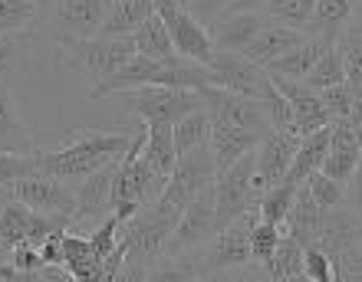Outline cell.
I'll use <instances>...</instances> for the list:
<instances>
[{"instance_id":"1","label":"cell","mask_w":362,"mask_h":282,"mask_svg":"<svg viewBox=\"0 0 362 282\" xmlns=\"http://www.w3.org/2000/svg\"><path fill=\"white\" fill-rule=\"evenodd\" d=\"M135 135L129 132H99V128H69L57 151H40V174L76 184L86 174L112 164L132 148Z\"/></svg>"},{"instance_id":"2","label":"cell","mask_w":362,"mask_h":282,"mask_svg":"<svg viewBox=\"0 0 362 282\" xmlns=\"http://www.w3.org/2000/svg\"><path fill=\"white\" fill-rule=\"evenodd\" d=\"M178 216V210H168L155 200L152 207H142L129 223H122L125 259L119 269V279H148L152 266L162 259L165 243H168Z\"/></svg>"},{"instance_id":"3","label":"cell","mask_w":362,"mask_h":282,"mask_svg":"<svg viewBox=\"0 0 362 282\" xmlns=\"http://www.w3.org/2000/svg\"><path fill=\"white\" fill-rule=\"evenodd\" d=\"M257 220H260V210L247 207L234 223L221 226L211 243L185 253V259L191 266V279H211V276L234 273V269H244V266L254 263L250 259V226Z\"/></svg>"},{"instance_id":"4","label":"cell","mask_w":362,"mask_h":282,"mask_svg":"<svg viewBox=\"0 0 362 282\" xmlns=\"http://www.w3.org/2000/svg\"><path fill=\"white\" fill-rule=\"evenodd\" d=\"M49 39L63 49V59L73 73L86 75L89 82H103L115 69L135 56L132 37H69V33H49Z\"/></svg>"},{"instance_id":"5","label":"cell","mask_w":362,"mask_h":282,"mask_svg":"<svg viewBox=\"0 0 362 282\" xmlns=\"http://www.w3.org/2000/svg\"><path fill=\"white\" fill-rule=\"evenodd\" d=\"M115 95L145 125H175L181 115L204 105L198 89H175V85H139V89H125Z\"/></svg>"},{"instance_id":"6","label":"cell","mask_w":362,"mask_h":282,"mask_svg":"<svg viewBox=\"0 0 362 282\" xmlns=\"http://www.w3.org/2000/svg\"><path fill=\"white\" fill-rule=\"evenodd\" d=\"M214 178H218V164H214V151H211V141H208V145H198V148L178 154L175 171L165 180V190H162V197H158V204L181 214L201 190L214 184Z\"/></svg>"},{"instance_id":"7","label":"cell","mask_w":362,"mask_h":282,"mask_svg":"<svg viewBox=\"0 0 362 282\" xmlns=\"http://www.w3.org/2000/svg\"><path fill=\"white\" fill-rule=\"evenodd\" d=\"M211 73H214V82L230 89L238 95H247V99H257V102H267L270 95L276 92L274 79L260 63L247 59L238 49H214L211 56Z\"/></svg>"},{"instance_id":"8","label":"cell","mask_w":362,"mask_h":282,"mask_svg":"<svg viewBox=\"0 0 362 282\" xmlns=\"http://www.w3.org/2000/svg\"><path fill=\"white\" fill-rule=\"evenodd\" d=\"M218 230L221 223H218V214H214V184H211V188H204L188 207L181 210L162 256H181V253H191V250H201L204 243L214 240Z\"/></svg>"},{"instance_id":"9","label":"cell","mask_w":362,"mask_h":282,"mask_svg":"<svg viewBox=\"0 0 362 282\" xmlns=\"http://www.w3.org/2000/svg\"><path fill=\"white\" fill-rule=\"evenodd\" d=\"M204 99V109L211 112V125H230V128H250V132L267 135L270 132V118L264 102L247 99L224 89V85H201L198 89Z\"/></svg>"},{"instance_id":"10","label":"cell","mask_w":362,"mask_h":282,"mask_svg":"<svg viewBox=\"0 0 362 282\" xmlns=\"http://www.w3.org/2000/svg\"><path fill=\"white\" fill-rule=\"evenodd\" d=\"M254 161H257V148L240 154L234 164H228L224 171H218L214 178V214L218 223L228 226L234 223L247 207H257L250 200V174H254Z\"/></svg>"},{"instance_id":"11","label":"cell","mask_w":362,"mask_h":282,"mask_svg":"<svg viewBox=\"0 0 362 282\" xmlns=\"http://www.w3.org/2000/svg\"><path fill=\"white\" fill-rule=\"evenodd\" d=\"M115 164H103L99 171L86 174L83 180L73 184L76 194V207H73V226L69 230H86V226H99L112 210V178H115Z\"/></svg>"},{"instance_id":"12","label":"cell","mask_w":362,"mask_h":282,"mask_svg":"<svg viewBox=\"0 0 362 282\" xmlns=\"http://www.w3.org/2000/svg\"><path fill=\"white\" fill-rule=\"evenodd\" d=\"M10 190H13V197L20 204H27L37 214H69V220H73L76 194H73L69 180L49 178V174H27V178L13 180Z\"/></svg>"},{"instance_id":"13","label":"cell","mask_w":362,"mask_h":282,"mask_svg":"<svg viewBox=\"0 0 362 282\" xmlns=\"http://www.w3.org/2000/svg\"><path fill=\"white\" fill-rule=\"evenodd\" d=\"M112 0H59L53 17L40 30L47 33H69V37H95L109 17Z\"/></svg>"},{"instance_id":"14","label":"cell","mask_w":362,"mask_h":282,"mask_svg":"<svg viewBox=\"0 0 362 282\" xmlns=\"http://www.w3.org/2000/svg\"><path fill=\"white\" fill-rule=\"evenodd\" d=\"M270 79H274V85L280 89V95L290 102V112H293V132L300 135V138L333 122L329 112H326L323 99H320V92H316L313 85H306L303 79H284V75H270Z\"/></svg>"},{"instance_id":"15","label":"cell","mask_w":362,"mask_h":282,"mask_svg":"<svg viewBox=\"0 0 362 282\" xmlns=\"http://www.w3.org/2000/svg\"><path fill=\"white\" fill-rule=\"evenodd\" d=\"M162 20H165V27H168L175 53L208 66L211 56H214V39H211L208 23H201L188 7H178L175 13H168V17H162Z\"/></svg>"},{"instance_id":"16","label":"cell","mask_w":362,"mask_h":282,"mask_svg":"<svg viewBox=\"0 0 362 282\" xmlns=\"http://www.w3.org/2000/svg\"><path fill=\"white\" fill-rule=\"evenodd\" d=\"M264 23H270L264 10H224L208 23L214 49H244Z\"/></svg>"},{"instance_id":"17","label":"cell","mask_w":362,"mask_h":282,"mask_svg":"<svg viewBox=\"0 0 362 282\" xmlns=\"http://www.w3.org/2000/svg\"><path fill=\"white\" fill-rule=\"evenodd\" d=\"M359 161H362V148H359V138H356L349 118H333L329 122V151H326L320 171H326L329 178L346 184V180L353 178V171L359 168Z\"/></svg>"},{"instance_id":"18","label":"cell","mask_w":362,"mask_h":282,"mask_svg":"<svg viewBox=\"0 0 362 282\" xmlns=\"http://www.w3.org/2000/svg\"><path fill=\"white\" fill-rule=\"evenodd\" d=\"M362 243V226L356 220V214L349 210V204H339V207L323 210V220H320V233H316V243L329 259L339 253H346L349 246Z\"/></svg>"},{"instance_id":"19","label":"cell","mask_w":362,"mask_h":282,"mask_svg":"<svg viewBox=\"0 0 362 282\" xmlns=\"http://www.w3.org/2000/svg\"><path fill=\"white\" fill-rule=\"evenodd\" d=\"M296 145H300V138H293V135H286V132H274V128H270V132L260 138L254 171H257L260 178H264V184H267V188H274L276 180L286 178Z\"/></svg>"},{"instance_id":"20","label":"cell","mask_w":362,"mask_h":282,"mask_svg":"<svg viewBox=\"0 0 362 282\" xmlns=\"http://www.w3.org/2000/svg\"><path fill=\"white\" fill-rule=\"evenodd\" d=\"M303 37H306L303 30L284 27V23H274V20H270V23H264V27L254 33V39H250V43L240 49V53L267 69L274 59H280L284 53H290L296 43H303Z\"/></svg>"},{"instance_id":"21","label":"cell","mask_w":362,"mask_h":282,"mask_svg":"<svg viewBox=\"0 0 362 282\" xmlns=\"http://www.w3.org/2000/svg\"><path fill=\"white\" fill-rule=\"evenodd\" d=\"M320 220H323V207L313 200L306 184H300L293 194V204H290V214H286L284 233L290 240H296L300 246H313L316 233H320Z\"/></svg>"},{"instance_id":"22","label":"cell","mask_w":362,"mask_h":282,"mask_svg":"<svg viewBox=\"0 0 362 282\" xmlns=\"http://www.w3.org/2000/svg\"><path fill=\"white\" fill-rule=\"evenodd\" d=\"M0 151H33V135L20 118L17 95L10 89L7 75L0 79Z\"/></svg>"},{"instance_id":"23","label":"cell","mask_w":362,"mask_h":282,"mask_svg":"<svg viewBox=\"0 0 362 282\" xmlns=\"http://www.w3.org/2000/svg\"><path fill=\"white\" fill-rule=\"evenodd\" d=\"M264 135L260 132H250V128H230V125H211V151H214V164L218 171H224L228 164L247 154L260 145Z\"/></svg>"},{"instance_id":"24","label":"cell","mask_w":362,"mask_h":282,"mask_svg":"<svg viewBox=\"0 0 362 282\" xmlns=\"http://www.w3.org/2000/svg\"><path fill=\"white\" fill-rule=\"evenodd\" d=\"M326 151H329V125H323V128L303 135L300 145H296V151H293V161H290V171H286V180H290V184H303L313 171H320Z\"/></svg>"},{"instance_id":"25","label":"cell","mask_w":362,"mask_h":282,"mask_svg":"<svg viewBox=\"0 0 362 282\" xmlns=\"http://www.w3.org/2000/svg\"><path fill=\"white\" fill-rule=\"evenodd\" d=\"M349 17H353V0H316L306 33L326 43H339V37L349 27Z\"/></svg>"},{"instance_id":"26","label":"cell","mask_w":362,"mask_h":282,"mask_svg":"<svg viewBox=\"0 0 362 282\" xmlns=\"http://www.w3.org/2000/svg\"><path fill=\"white\" fill-rule=\"evenodd\" d=\"M329 47H333V43H326V39L306 33L303 43H296L290 53H284L280 59H274V63L267 66V73L270 75H284V79H303V75L313 69L316 59L323 56Z\"/></svg>"},{"instance_id":"27","label":"cell","mask_w":362,"mask_h":282,"mask_svg":"<svg viewBox=\"0 0 362 282\" xmlns=\"http://www.w3.org/2000/svg\"><path fill=\"white\" fill-rule=\"evenodd\" d=\"M145 125V122H142ZM142 158L152 164L155 174H162L168 180V174L175 171L178 151H175L172 125H145V141H142Z\"/></svg>"},{"instance_id":"28","label":"cell","mask_w":362,"mask_h":282,"mask_svg":"<svg viewBox=\"0 0 362 282\" xmlns=\"http://www.w3.org/2000/svg\"><path fill=\"white\" fill-rule=\"evenodd\" d=\"M155 7L152 0H112L109 17L103 23V37H132V30L142 23L145 17H152Z\"/></svg>"},{"instance_id":"29","label":"cell","mask_w":362,"mask_h":282,"mask_svg":"<svg viewBox=\"0 0 362 282\" xmlns=\"http://www.w3.org/2000/svg\"><path fill=\"white\" fill-rule=\"evenodd\" d=\"M132 39H135V53L142 56H152V59H168L175 56V47H172V37H168V27L158 13L145 17L139 27L132 30Z\"/></svg>"},{"instance_id":"30","label":"cell","mask_w":362,"mask_h":282,"mask_svg":"<svg viewBox=\"0 0 362 282\" xmlns=\"http://www.w3.org/2000/svg\"><path fill=\"white\" fill-rule=\"evenodd\" d=\"M267 279L274 282H293V279H303V246L290 240V236H280L274 256L267 259Z\"/></svg>"},{"instance_id":"31","label":"cell","mask_w":362,"mask_h":282,"mask_svg":"<svg viewBox=\"0 0 362 282\" xmlns=\"http://www.w3.org/2000/svg\"><path fill=\"white\" fill-rule=\"evenodd\" d=\"M172 138H175V151H178V154L198 148V145H208L211 141V112L201 105L194 112L181 115L178 122L172 125Z\"/></svg>"},{"instance_id":"32","label":"cell","mask_w":362,"mask_h":282,"mask_svg":"<svg viewBox=\"0 0 362 282\" xmlns=\"http://www.w3.org/2000/svg\"><path fill=\"white\" fill-rule=\"evenodd\" d=\"M37 0H0V33H37Z\"/></svg>"},{"instance_id":"33","label":"cell","mask_w":362,"mask_h":282,"mask_svg":"<svg viewBox=\"0 0 362 282\" xmlns=\"http://www.w3.org/2000/svg\"><path fill=\"white\" fill-rule=\"evenodd\" d=\"M300 184H290V180H276L274 188L264 190V197L257 200V210H260V220H267V223L280 226V233H284V223H286V214H290V204H293V194Z\"/></svg>"},{"instance_id":"34","label":"cell","mask_w":362,"mask_h":282,"mask_svg":"<svg viewBox=\"0 0 362 282\" xmlns=\"http://www.w3.org/2000/svg\"><path fill=\"white\" fill-rule=\"evenodd\" d=\"M313 7L316 0H264V10L267 13V20H274V23H284V27H293V30H303L310 27V17H313Z\"/></svg>"},{"instance_id":"35","label":"cell","mask_w":362,"mask_h":282,"mask_svg":"<svg viewBox=\"0 0 362 282\" xmlns=\"http://www.w3.org/2000/svg\"><path fill=\"white\" fill-rule=\"evenodd\" d=\"M30 216H33V210L27 204H20L17 197L4 207V214H0V243L7 246V250H13V246H20L27 240Z\"/></svg>"},{"instance_id":"36","label":"cell","mask_w":362,"mask_h":282,"mask_svg":"<svg viewBox=\"0 0 362 282\" xmlns=\"http://www.w3.org/2000/svg\"><path fill=\"white\" fill-rule=\"evenodd\" d=\"M346 79V66H343V53H339V47H329L323 53V56L313 63V69L303 75V82L306 85H313L316 92L320 89H326V85H336V82H343Z\"/></svg>"},{"instance_id":"37","label":"cell","mask_w":362,"mask_h":282,"mask_svg":"<svg viewBox=\"0 0 362 282\" xmlns=\"http://www.w3.org/2000/svg\"><path fill=\"white\" fill-rule=\"evenodd\" d=\"M40 174V151H0V184Z\"/></svg>"},{"instance_id":"38","label":"cell","mask_w":362,"mask_h":282,"mask_svg":"<svg viewBox=\"0 0 362 282\" xmlns=\"http://www.w3.org/2000/svg\"><path fill=\"white\" fill-rule=\"evenodd\" d=\"M303 184H306V190L313 194V200L323 210L346 204V184H343V180H336V178H329L326 171H313V174H310Z\"/></svg>"},{"instance_id":"39","label":"cell","mask_w":362,"mask_h":282,"mask_svg":"<svg viewBox=\"0 0 362 282\" xmlns=\"http://www.w3.org/2000/svg\"><path fill=\"white\" fill-rule=\"evenodd\" d=\"M320 99H323L329 118H346V115L353 112L356 99H362V89H359V85H353L349 79H343V82L320 89Z\"/></svg>"},{"instance_id":"40","label":"cell","mask_w":362,"mask_h":282,"mask_svg":"<svg viewBox=\"0 0 362 282\" xmlns=\"http://www.w3.org/2000/svg\"><path fill=\"white\" fill-rule=\"evenodd\" d=\"M280 226L267 223V220H257V223L250 226V259L257 266H267V259L274 256L276 243H280Z\"/></svg>"},{"instance_id":"41","label":"cell","mask_w":362,"mask_h":282,"mask_svg":"<svg viewBox=\"0 0 362 282\" xmlns=\"http://www.w3.org/2000/svg\"><path fill=\"white\" fill-rule=\"evenodd\" d=\"M33 33H0V79L30 56Z\"/></svg>"},{"instance_id":"42","label":"cell","mask_w":362,"mask_h":282,"mask_svg":"<svg viewBox=\"0 0 362 282\" xmlns=\"http://www.w3.org/2000/svg\"><path fill=\"white\" fill-rule=\"evenodd\" d=\"M336 47H339V53H343L346 79L362 89V33H359V30L346 27V33L339 37V43H336Z\"/></svg>"},{"instance_id":"43","label":"cell","mask_w":362,"mask_h":282,"mask_svg":"<svg viewBox=\"0 0 362 282\" xmlns=\"http://www.w3.org/2000/svg\"><path fill=\"white\" fill-rule=\"evenodd\" d=\"M333 282H362V243L333 256Z\"/></svg>"},{"instance_id":"44","label":"cell","mask_w":362,"mask_h":282,"mask_svg":"<svg viewBox=\"0 0 362 282\" xmlns=\"http://www.w3.org/2000/svg\"><path fill=\"white\" fill-rule=\"evenodd\" d=\"M303 279L333 282V259L320 246H303Z\"/></svg>"},{"instance_id":"45","label":"cell","mask_w":362,"mask_h":282,"mask_svg":"<svg viewBox=\"0 0 362 282\" xmlns=\"http://www.w3.org/2000/svg\"><path fill=\"white\" fill-rule=\"evenodd\" d=\"M119 233H122V223H119L112 214L105 216L103 223H99L93 233H89V243H93V250H95V256H99V259H103V256H109L115 250V243H119Z\"/></svg>"},{"instance_id":"46","label":"cell","mask_w":362,"mask_h":282,"mask_svg":"<svg viewBox=\"0 0 362 282\" xmlns=\"http://www.w3.org/2000/svg\"><path fill=\"white\" fill-rule=\"evenodd\" d=\"M10 259H13V266H17L20 273H23V279L33 282V273H37L40 266H43V259H40V250L37 246H27V243H20L10 250Z\"/></svg>"},{"instance_id":"47","label":"cell","mask_w":362,"mask_h":282,"mask_svg":"<svg viewBox=\"0 0 362 282\" xmlns=\"http://www.w3.org/2000/svg\"><path fill=\"white\" fill-rule=\"evenodd\" d=\"M346 204H349V210L356 214V220L362 226V161H359V168L353 171V178L346 180Z\"/></svg>"},{"instance_id":"48","label":"cell","mask_w":362,"mask_h":282,"mask_svg":"<svg viewBox=\"0 0 362 282\" xmlns=\"http://www.w3.org/2000/svg\"><path fill=\"white\" fill-rule=\"evenodd\" d=\"M230 4H234V0H191L188 10L201 20V23H211V20L218 17V13H224Z\"/></svg>"},{"instance_id":"49","label":"cell","mask_w":362,"mask_h":282,"mask_svg":"<svg viewBox=\"0 0 362 282\" xmlns=\"http://www.w3.org/2000/svg\"><path fill=\"white\" fill-rule=\"evenodd\" d=\"M37 250H40V259H43V263H57V266L66 263V253H63V233L47 236Z\"/></svg>"},{"instance_id":"50","label":"cell","mask_w":362,"mask_h":282,"mask_svg":"<svg viewBox=\"0 0 362 282\" xmlns=\"http://www.w3.org/2000/svg\"><path fill=\"white\" fill-rule=\"evenodd\" d=\"M152 7L158 17H168V13H175L181 7V0H152Z\"/></svg>"},{"instance_id":"51","label":"cell","mask_w":362,"mask_h":282,"mask_svg":"<svg viewBox=\"0 0 362 282\" xmlns=\"http://www.w3.org/2000/svg\"><path fill=\"white\" fill-rule=\"evenodd\" d=\"M59 0H37V10H40V27L47 23L49 17H53V10H57Z\"/></svg>"},{"instance_id":"52","label":"cell","mask_w":362,"mask_h":282,"mask_svg":"<svg viewBox=\"0 0 362 282\" xmlns=\"http://www.w3.org/2000/svg\"><path fill=\"white\" fill-rule=\"evenodd\" d=\"M349 30L362 33V0H353V17H349Z\"/></svg>"},{"instance_id":"53","label":"cell","mask_w":362,"mask_h":282,"mask_svg":"<svg viewBox=\"0 0 362 282\" xmlns=\"http://www.w3.org/2000/svg\"><path fill=\"white\" fill-rule=\"evenodd\" d=\"M257 7H264V0H234L228 10H257Z\"/></svg>"},{"instance_id":"54","label":"cell","mask_w":362,"mask_h":282,"mask_svg":"<svg viewBox=\"0 0 362 282\" xmlns=\"http://www.w3.org/2000/svg\"><path fill=\"white\" fill-rule=\"evenodd\" d=\"M10 200H13V190H10V184H0V214H4V207H7Z\"/></svg>"},{"instance_id":"55","label":"cell","mask_w":362,"mask_h":282,"mask_svg":"<svg viewBox=\"0 0 362 282\" xmlns=\"http://www.w3.org/2000/svg\"><path fill=\"white\" fill-rule=\"evenodd\" d=\"M4 253H10V250H7V246H4V243H0V256H4Z\"/></svg>"}]
</instances>
